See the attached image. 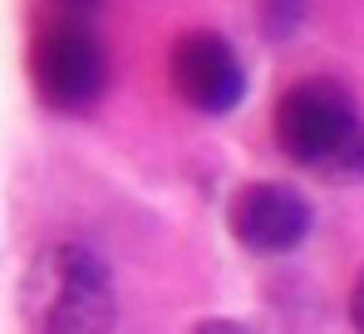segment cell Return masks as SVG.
Instances as JSON below:
<instances>
[{
  "mask_svg": "<svg viewBox=\"0 0 364 334\" xmlns=\"http://www.w3.org/2000/svg\"><path fill=\"white\" fill-rule=\"evenodd\" d=\"M192 334H261V330H251L242 320H202V325H192Z\"/></svg>",
  "mask_w": 364,
  "mask_h": 334,
  "instance_id": "8",
  "label": "cell"
},
{
  "mask_svg": "<svg viewBox=\"0 0 364 334\" xmlns=\"http://www.w3.org/2000/svg\"><path fill=\"white\" fill-rule=\"evenodd\" d=\"M50 5H55V15H69V20H94V10L104 0H50Z\"/></svg>",
  "mask_w": 364,
  "mask_h": 334,
  "instance_id": "7",
  "label": "cell"
},
{
  "mask_svg": "<svg viewBox=\"0 0 364 334\" xmlns=\"http://www.w3.org/2000/svg\"><path fill=\"white\" fill-rule=\"evenodd\" d=\"M315 226L310 197L286 182H246L227 202V231L251 256H291Z\"/></svg>",
  "mask_w": 364,
  "mask_h": 334,
  "instance_id": "5",
  "label": "cell"
},
{
  "mask_svg": "<svg viewBox=\"0 0 364 334\" xmlns=\"http://www.w3.org/2000/svg\"><path fill=\"white\" fill-rule=\"evenodd\" d=\"M305 10H310V0H256V25H261L266 40L286 45V40L301 35Z\"/></svg>",
  "mask_w": 364,
  "mask_h": 334,
  "instance_id": "6",
  "label": "cell"
},
{
  "mask_svg": "<svg viewBox=\"0 0 364 334\" xmlns=\"http://www.w3.org/2000/svg\"><path fill=\"white\" fill-rule=\"evenodd\" d=\"M271 133L281 153L320 182H364V109L340 79H296L271 109Z\"/></svg>",
  "mask_w": 364,
  "mask_h": 334,
  "instance_id": "2",
  "label": "cell"
},
{
  "mask_svg": "<svg viewBox=\"0 0 364 334\" xmlns=\"http://www.w3.org/2000/svg\"><path fill=\"white\" fill-rule=\"evenodd\" d=\"M350 325L364 334V271L355 276V285H350Z\"/></svg>",
  "mask_w": 364,
  "mask_h": 334,
  "instance_id": "9",
  "label": "cell"
},
{
  "mask_svg": "<svg viewBox=\"0 0 364 334\" xmlns=\"http://www.w3.org/2000/svg\"><path fill=\"white\" fill-rule=\"evenodd\" d=\"M168 79L182 104L202 118H227L246 99V64L217 30H182L168 50Z\"/></svg>",
  "mask_w": 364,
  "mask_h": 334,
  "instance_id": "4",
  "label": "cell"
},
{
  "mask_svg": "<svg viewBox=\"0 0 364 334\" xmlns=\"http://www.w3.org/2000/svg\"><path fill=\"white\" fill-rule=\"evenodd\" d=\"M25 334H114L119 290L109 261L84 241H50L20 276Z\"/></svg>",
  "mask_w": 364,
  "mask_h": 334,
  "instance_id": "1",
  "label": "cell"
},
{
  "mask_svg": "<svg viewBox=\"0 0 364 334\" xmlns=\"http://www.w3.org/2000/svg\"><path fill=\"white\" fill-rule=\"evenodd\" d=\"M30 89L50 113L79 118L109 89V55L89 20L50 15L30 35Z\"/></svg>",
  "mask_w": 364,
  "mask_h": 334,
  "instance_id": "3",
  "label": "cell"
}]
</instances>
